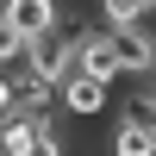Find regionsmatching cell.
<instances>
[{"label": "cell", "mask_w": 156, "mask_h": 156, "mask_svg": "<svg viewBox=\"0 0 156 156\" xmlns=\"http://www.w3.org/2000/svg\"><path fill=\"white\" fill-rule=\"evenodd\" d=\"M106 156H156V125L150 119H112Z\"/></svg>", "instance_id": "3957f363"}, {"label": "cell", "mask_w": 156, "mask_h": 156, "mask_svg": "<svg viewBox=\"0 0 156 156\" xmlns=\"http://www.w3.org/2000/svg\"><path fill=\"white\" fill-rule=\"evenodd\" d=\"M150 6L156 0H94V12L106 25H150Z\"/></svg>", "instance_id": "277c9868"}, {"label": "cell", "mask_w": 156, "mask_h": 156, "mask_svg": "<svg viewBox=\"0 0 156 156\" xmlns=\"http://www.w3.org/2000/svg\"><path fill=\"white\" fill-rule=\"evenodd\" d=\"M6 25H12L19 44H37L44 31L62 25V6H56V0H6Z\"/></svg>", "instance_id": "7a4b0ae2"}, {"label": "cell", "mask_w": 156, "mask_h": 156, "mask_svg": "<svg viewBox=\"0 0 156 156\" xmlns=\"http://www.w3.org/2000/svg\"><path fill=\"white\" fill-rule=\"evenodd\" d=\"M56 112H62L69 125H94V119L112 112V87L94 81V75H69V81L56 87Z\"/></svg>", "instance_id": "6da1fadb"}]
</instances>
